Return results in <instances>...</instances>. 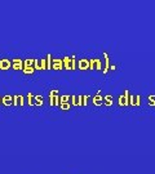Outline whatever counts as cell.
I'll return each mask as SVG.
<instances>
[{"instance_id":"1","label":"cell","mask_w":155,"mask_h":174,"mask_svg":"<svg viewBox=\"0 0 155 174\" xmlns=\"http://www.w3.org/2000/svg\"><path fill=\"white\" fill-rule=\"evenodd\" d=\"M49 104L51 106H60V97H58V90L53 89L49 92Z\"/></svg>"},{"instance_id":"2","label":"cell","mask_w":155,"mask_h":174,"mask_svg":"<svg viewBox=\"0 0 155 174\" xmlns=\"http://www.w3.org/2000/svg\"><path fill=\"white\" fill-rule=\"evenodd\" d=\"M89 70H102L101 59H98V58L89 59Z\"/></svg>"},{"instance_id":"3","label":"cell","mask_w":155,"mask_h":174,"mask_svg":"<svg viewBox=\"0 0 155 174\" xmlns=\"http://www.w3.org/2000/svg\"><path fill=\"white\" fill-rule=\"evenodd\" d=\"M34 70H47V61L45 59H35L34 61Z\"/></svg>"},{"instance_id":"4","label":"cell","mask_w":155,"mask_h":174,"mask_svg":"<svg viewBox=\"0 0 155 174\" xmlns=\"http://www.w3.org/2000/svg\"><path fill=\"white\" fill-rule=\"evenodd\" d=\"M76 67L79 68V70H89V59H79L76 63Z\"/></svg>"},{"instance_id":"5","label":"cell","mask_w":155,"mask_h":174,"mask_svg":"<svg viewBox=\"0 0 155 174\" xmlns=\"http://www.w3.org/2000/svg\"><path fill=\"white\" fill-rule=\"evenodd\" d=\"M25 104V98L19 94L13 96V106H23Z\"/></svg>"},{"instance_id":"6","label":"cell","mask_w":155,"mask_h":174,"mask_svg":"<svg viewBox=\"0 0 155 174\" xmlns=\"http://www.w3.org/2000/svg\"><path fill=\"white\" fill-rule=\"evenodd\" d=\"M12 68L13 70H23V61L18 59V58L13 59L12 61Z\"/></svg>"},{"instance_id":"7","label":"cell","mask_w":155,"mask_h":174,"mask_svg":"<svg viewBox=\"0 0 155 174\" xmlns=\"http://www.w3.org/2000/svg\"><path fill=\"white\" fill-rule=\"evenodd\" d=\"M51 70H63L62 59H52V67Z\"/></svg>"},{"instance_id":"8","label":"cell","mask_w":155,"mask_h":174,"mask_svg":"<svg viewBox=\"0 0 155 174\" xmlns=\"http://www.w3.org/2000/svg\"><path fill=\"white\" fill-rule=\"evenodd\" d=\"M102 103H104V97L101 96V90H98L97 94L93 97V104L95 106H101Z\"/></svg>"},{"instance_id":"9","label":"cell","mask_w":155,"mask_h":174,"mask_svg":"<svg viewBox=\"0 0 155 174\" xmlns=\"http://www.w3.org/2000/svg\"><path fill=\"white\" fill-rule=\"evenodd\" d=\"M12 67V62H10V59H0V70H9V68Z\"/></svg>"},{"instance_id":"10","label":"cell","mask_w":155,"mask_h":174,"mask_svg":"<svg viewBox=\"0 0 155 174\" xmlns=\"http://www.w3.org/2000/svg\"><path fill=\"white\" fill-rule=\"evenodd\" d=\"M1 104H4V106H13V97L9 94L4 96L1 98Z\"/></svg>"},{"instance_id":"11","label":"cell","mask_w":155,"mask_h":174,"mask_svg":"<svg viewBox=\"0 0 155 174\" xmlns=\"http://www.w3.org/2000/svg\"><path fill=\"white\" fill-rule=\"evenodd\" d=\"M104 58H105V67H104V74H107L110 70V61H109V54L104 53Z\"/></svg>"},{"instance_id":"12","label":"cell","mask_w":155,"mask_h":174,"mask_svg":"<svg viewBox=\"0 0 155 174\" xmlns=\"http://www.w3.org/2000/svg\"><path fill=\"white\" fill-rule=\"evenodd\" d=\"M62 63H63V68H65V70H71V59H70V57H63Z\"/></svg>"},{"instance_id":"13","label":"cell","mask_w":155,"mask_h":174,"mask_svg":"<svg viewBox=\"0 0 155 174\" xmlns=\"http://www.w3.org/2000/svg\"><path fill=\"white\" fill-rule=\"evenodd\" d=\"M34 104L35 106H43L44 103V98L41 96H34Z\"/></svg>"},{"instance_id":"14","label":"cell","mask_w":155,"mask_h":174,"mask_svg":"<svg viewBox=\"0 0 155 174\" xmlns=\"http://www.w3.org/2000/svg\"><path fill=\"white\" fill-rule=\"evenodd\" d=\"M104 103L106 104V106H111L112 104V96H110V94L105 96L104 97Z\"/></svg>"},{"instance_id":"15","label":"cell","mask_w":155,"mask_h":174,"mask_svg":"<svg viewBox=\"0 0 155 174\" xmlns=\"http://www.w3.org/2000/svg\"><path fill=\"white\" fill-rule=\"evenodd\" d=\"M34 61L32 58H29V59L23 61V67H34Z\"/></svg>"},{"instance_id":"16","label":"cell","mask_w":155,"mask_h":174,"mask_svg":"<svg viewBox=\"0 0 155 174\" xmlns=\"http://www.w3.org/2000/svg\"><path fill=\"white\" fill-rule=\"evenodd\" d=\"M60 107H61L62 111H67V110H70L71 104L69 103V102H65V103H60Z\"/></svg>"},{"instance_id":"17","label":"cell","mask_w":155,"mask_h":174,"mask_svg":"<svg viewBox=\"0 0 155 174\" xmlns=\"http://www.w3.org/2000/svg\"><path fill=\"white\" fill-rule=\"evenodd\" d=\"M45 61H47V70H51V67H52V56H51V54L47 56Z\"/></svg>"},{"instance_id":"18","label":"cell","mask_w":155,"mask_h":174,"mask_svg":"<svg viewBox=\"0 0 155 174\" xmlns=\"http://www.w3.org/2000/svg\"><path fill=\"white\" fill-rule=\"evenodd\" d=\"M27 103H29V106H34V96L31 93L27 94Z\"/></svg>"},{"instance_id":"19","label":"cell","mask_w":155,"mask_h":174,"mask_svg":"<svg viewBox=\"0 0 155 174\" xmlns=\"http://www.w3.org/2000/svg\"><path fill=\"white\" fill-rule=\"evenodd\" d=\"M70 59H71V70H75L76 68V58H75V56L70 57Z\"/></svg>"},{"instance_id":"20","label":"cell","mask_w":155,"mask_h":174,"mask_svg":"<svg viewBox=\"0 0 155 174\" xmlns=\"http://www.w3.org/2000/svg\"><path fill=\"white\" fill-rule=\"evenodd\" d=\"M70 97H71V96H62V97H60V103H65V102H69V101H70Z\"/></svg>"},{"instance_id":"21","label":"cell","mask_w":155,"mask_h":174,"mask_svg":"<svg viewBox=\"0 0 155 174\" xmlns=\"http://www.w3.org/2000/svg\"><path fill=\"white\" fill-rule=\"evenodd\" d=\"M22 71H23V74H27V75H29V74H32V72H34V67H23V70H22Z\"/></svg>"},{"instance_id":"22","label":"cell","mask_w":155,"mask_h":174,"mask_svg":"<svg viewBox=\"0 0 155 174\" xmlns=\"http://www.w3.org/2000/svg\"><path fill=\"white\" fill-rule=\"evenodd\" d=\"M88 98H89V96H83V98H82V106H87V103H88Z\"/></svg>"},{"instance_id":"23","label":"cell","mask_w":155,"mask_h":174,"mask_svg":"<svg viewBox=\"0 0 155 174\" xmlns=\"http://www.w3.org/2000/svg\"><path fill=\"white\" fill-rule=\"evenodd\" d=\"M149 104L155 106V96H149Z\"/></svg>"},{"instance_id":"24","label":"cell","mask_w":155,"mask_h":174,"mask_svg":"<svg viewBox=\"0 0 155 174\" xmlns=\"http://www.w3.org/2000/svg\"><path fill=\"white\" fill-rule=\"evenodd\" d=\"M70 99H71V102H73V106H78V98H76V96L70 97Z\"/></svg>"},{"instance_id":"25","label":"cell","mask_w":155,"mask_h":174,"mask_svg":"<svg viewBox=\"0 0 155 174\" xmlns=\"http://www.w3.org/2000/svg\"><path fill=\"white\" fill-rule=\"evenodd\" d=\"M134 103H136V106H140V104H141V96H140V94L136 96V101H134Z\"/></svg>"},{"instance_id":"26","label":"cell","mask_w":155,"mask_h":174,"mask_svg":"<svg viewBox=\"0 0 155 174\" xmlns=\"http://www.w3.org/2000/svg\"><path fill=\"white\" fill-rule=\"evenodd\" d=\"M119 106H124V101H123V96L119 97Z\"/></svg>"},{"instance_id":"27","label":"cell","mask_w":155,"mask_h":174,"mask_svg":"<svg viewBox=\"0 0 155 174\" xmlns=\"http://www.w3.org/2000/svg\"><path fill=\"white\" fill-rule=\"evenodd\" d=\"M110 70H112V71L116 70V66L115 65H111V66H110Z\"/></svg>"},{"instance_id":"28","label":"cell","mask_w":155,"mask_h":174,"mask_svg":"<svg viewBox=\"0 0 155 174\" xmlns=\"http://www.w3.org/2000/svg\"><path fill=\"white\" fill-rule=\"evenodd\" d=\"M0 104H1V98H0Z\"/></svg>"}]
</instances>
